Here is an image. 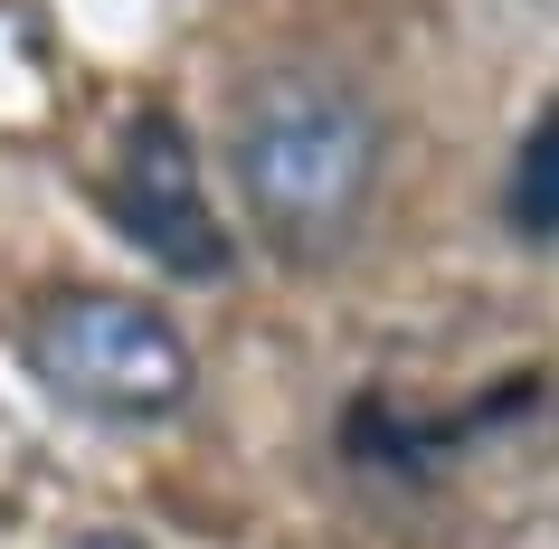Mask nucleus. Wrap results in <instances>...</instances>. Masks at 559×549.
<instances>
[{
  "label": "nucleus",
  "instance_id": "39448f33",
  "mask_svg": "<svg viewBox=\"0 0 559 549\" xmlns=\"http://www.w3.org/2000/svg\"><path fill=\"white\" fill-rule=\"evenodd\" d=\"M76 549H152V540H133V530H86Z\"/></svg>",
  "mask_w": 559,
  "mask_h": 549
},
{
  "label": "nucleus",
  "instance_id": "f257e3e1",
  "mask_svg": "<svg viewBox=\"0 0 559 549\" xmlns=\"http://www.w3.org/2000/svg\"><path fill=\"white\" fill-rule=\"evenodd\" d=\"M380 115L323 67H265L237 95V190L285 265H332L380 200Z\"/></svg>",
  "mask_w": 559,
  "mask_h": 549
},
{
  "label": "nucleus",
  "instance_id": "7ed1b4c3",
  "mask_svg": "<svg viewBox=\"0 0 559 549\" xmlns=\"http://www.w3.org/2000/svg\"><path fill=\"white\" fill-rule=\"evenodd\" d=\"M105 208H115V228L152 265H171L180 285H228L237 275V237H228V218H218V200L200 180V143L162 105H143L123 123L115 162H105Z\"/></svg>",
  "mask_w": 559,
  "mask_h": 549
},
{
  "label": "nucleus",
  "instance_id": "f03ea898",
  "mask_svg": "<svg viewBox=\"0 0 559 549\" xmlns=\"http://www.w3.org/2000/svg\"><path fill=\"white\" fill-rule=\"evenodd\" d=\"M20 360L38 370V389H58L67 407L115 417V427L171 417L200 379L190 332L152 294H123V285H48L20 313Z\"/></svg>",
  "mask_w": 559,
  "mask_h": 549
},
{
  "label": "nucleus",
  "instance_id": "20e7f679",
  "mask_svg": "<svg viewBox=\"0 0 559 549\" xmlns=\"http://www.w3.org/2000/svg\"><path fill=\"white\" fill-rule=\"evenodd\" d=\"M502 218L522 237H559V105L522 133L512 152V180H502Z\"/></svg>",
  "mask_w": 559,
  "mask_h": 549
}]
</instances>
